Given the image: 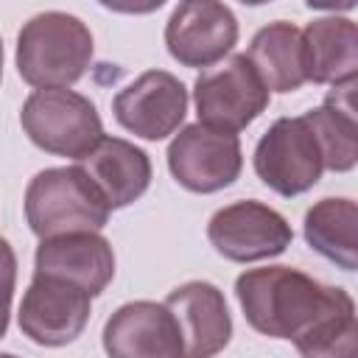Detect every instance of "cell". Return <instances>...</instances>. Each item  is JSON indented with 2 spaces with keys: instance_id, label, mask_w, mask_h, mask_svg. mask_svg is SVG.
<instances>
[{
  "instance_id": "8",
  "label": "cell",
  "mask_w": 358,
  "mask_h": 358,
  "mask_svg": "<svg viewBox=\"0 0 358 358\" xmlns=\"http://www.w3.org/2000/svg\"><path fill=\"white\" fill-rule=\"evenodd\" d=\"M207 238L221 257L235 263H255L282 255L291 246L294 232L277 210L246 199L221 207L207 224Z\"/></svg>"
},
{
  "instance_id": "10",
  "label": "cell",
  "mask_w": 358,
  "mask_h": 358,
  "mask_svg": "<svg viewBox=\"0 0 358 358\" xmlns=\"http://www.w3.org/2000/svg\"><path fill=\"white\" fill-rule=\"evenodd\" d=\"M238 42V20L221 0H182L165 25L168 53L185 67H210Z\"/></svg>"
},
{
  "instance_id": "6",
  "label": "cell",
  "mask_w": 358,
  "mask_h": 358,
  "mask_svg": "<svg viewBox=\"0 0 358 358\" xmlns=\"http://www.w3.org/2000/svg\"><path fill=\"white\" fill-rule=\"evenodd\" d=\"M168 168L173 179L190 193L224 190L241 176V140L235 131L207 123H190L171 140Z\"/></svg>"
},
{
  "instance_id": "24",
  "label": "cell",
  "mask_w": 358,
  "mask_h": 358,
  "mask_svg": "<svg viewBox=\"0 0 358 358\" xmlns=\"http://www.w3.org/2000/svg\"><path fill=\"white\" fill-rule=\"evenodd\" d=\"M0 78H3V42H0Z\"/></svg>"
},
{
  "instance_id": "13",
  "label": "cell",
  "mask_w": 358,
  "mask_h": 358,
  "mask_svg": "<svg viewBox=\"0 0 358 358\" xmlns=\"http://www.w3.org/2000/svg\"><path fill=\"white\" fill-rule=\"evenodd\" d=\"M34 266V274L62 277L81 285L90 296H98L115 277V252L98 232H67L42 238Z\"/></svg>"
},
{
  "instance_id": "22",
  "label": "cell",
  "mask_w": 358,
  "mask_h": 358,
  "mask_svg": "<svg viewBox=\"0 0 358 358\" xmlns=\"http://www.w3.org/2000/svg\"><path fill=\"white\" fill-rule=\"evenodd\" d=\"M358 0H305L308 8H322V11H350L355 8Z\"/></svg>"
},
{
  "instance_id": "15",
  "label": "cell",
  "mask_w": 358,
  "mask_h": 358,
  "mask_svg": "<svg viewBox=\"0 0 358 358\" xmlns=\"http://www.w3.org/2000/svg\"><path fill=\"white\" fill-rule=\"evenodd\" d=\"M76 165L95 182L109 210L129 207L151 185V159L143 148L120 137H101Z\"/></svg>"
},
{
  "instance_id": "18",
  "label": "cell",
  "mask_w": 358,
  "mask_h": 358,
  "mask_svg": "<svg viewBox=\"0 0 358 358\" xmlns=\"http://www.w3.org/2000/svg\"><path fill=\"white\" fill-rule=\"evenodd\" d=\"M246 59L268 92H294L308 81L302 31L294 22L277 20L260 28L249 45Z\"/></svg>"
},
{
  "instance_id": "23",
  "label": "cell",
  "mask_w": 358,
  "mask_h": 358,
  "mask_svg": "<svg viewBox=\"0 0 358 358\" xmlns=\"http://www.w3.org/2000/svg\"><path fill=\"white\" fill-rule=\"evenodd\" d=\"M241 3H246V6H263V3H271V0H241Z\"/></svg>"
},
{
  "instance_id": "1",
  "label": "cell",
  "mask_w": 358,
  "mask_h": 358,
  "mask_svg": "<svg viewBox=\"0 0 358 358\" xmlns=\"http://www.w3.org/2000/svg\"><path fill=\"white\" fill-rule=\"evenodd\" d=\"M235 296L257 333L288 338L308 358H347L358 350L355 302L344 288L288 266H266L243 271Z\"/></svg>"
},
{
  "instance_id": "19",
  "label": "cell",
  "mask_w": 358,
  "mask_h": 358,
  "mask_svg": "<svg viewBox=\"0 0 358 358\" xmlns=\"http://www.w3.org/2000/svg\"><path fill=\"white\" fill-rule=\"evenodd\" d=\"M305 241L344 271L358 266V207L352 199H322L305 213Z\"/></svg>"
},
{
  "instance_id": "5",
  "label": "cell",
  "mask_w": 358,
  "mask_h": 358,
  "mask_svg": "<svg viewBox=\"0 0 358 358\" xmlns=\"http://www.w3.org/2000/svg\"><path fill=\"white\" fill-rule=\"evenodd\" d=\"M193 101L199 123L241 131L268 106V90L246 53H238L196 78Z\"/></svg>"
},
{
  "instance_id": "2",
  "label": "cell",
  "mask_w": 358,
  "mask_h": 358,
  "mask_svg": "<svg viewBox=\"0 0 358 358\" xmlns=\"http://www.w3.org/2000/svg\"><path fill=\"white\" fill-rule=\"evenodd\" d=\"M92 62L90 28L64 11H42L31 17L17 34V70L25 84L70 87Z\"/></svg>"
},
{
  "instance_id": "12",
  "label": "cell",
  "mask_w": 358,
  "mask_h": 358,
  "mask_svg": "<svg viewBox=\"0 0 358 358\" xmlns=\"http://www.w3.org/2000/svg\"><path fill=\"white\" fill-rule=\"evenodd\" d=\"M103 350L112 358H179L182 333L165 302L137 299L120 305L103 324Z\"/></svg>"
},
{
  "instance_id": "21",
  "label": "cell",
  "mask_w": 358,
  "mask_h": 358,
  "mask_svg": "<svg viewBox=\"0 0 358 358\" xmlns=\"http://www.w3.org/2000/svg\"><path fill=\"white\" fill-rule=\"evenodd\" d=\"M98 3L117 14H151L165 6V0H98Z\"/></svg>"
},
{
  "instance_id": "3",
  "label": "cell",
  "mask_w": 358,
  "mask_h": 358,
  "mask_svg": "<svg viewBox=\"0 0 358 358\" xmlns=\"http://www.w3.org/2000/svg\"><path fill=\"white\" fill-rule=\"evenodd\" d=\"M25 218L39 238L98 232L109 221V204L78 165L45 168L28 182Z\"/></svg>"
},
{
  "instance_id": "16",
  "label": "cell",
  "mask_w": 358,
  "mask_h": 358,
  "mask_svg": "<svg viewBox=\"0 0 358 358\" xmlns=\"http://www.w3.org/2000/svg\"><path fill=\"white\" fill-rule=\"evenodd\" d=\"M319 143L327 171H352L358 159V123H355V78L333 84L324 106L302 115Z\"/></svg>"
},
{
  "instance_id": "9",
  "label": "cell",
  "mask_w": 358,
  "mask_h": 358,
  "mask_svg": "<svg viewBox=\"0 0 358 358\" xmlns=\"http://www.w3.org/2000/svg\"><path fill=\"white\" fill-rule=\"evenodd\" d=\"M92 296L62 277L34 274L22 305H20V330L42 347H62L76 341L90 322Z\"/></svg>"
},
{
  "instance_id": "14",
  "label": "cell",
  "mask_w": 358,
  "mask_h": 358,
  "mask_svg": "<svg viewBox=\"0 0 358 358\" xmlns=\"http://www.w3.org/2000/svg\"><path fill=\"white\" fill-rule=\"evenodd\" d=\"M165 305L179 324L185 355L207 358L229 344L232 319L224 294L213 282L204 280L185 282L165 296Z\"/></svg>"
},
{
  "instance_id": "4",
  "label": "cell",
  "mask_w": 358,
  "mask_h": 358,
  "mask_svg": "<svg viewBox=\"0 0 358 358\" xmlns=\"http://www.w3.org/2000/svg\"><path fill=\"white\" fill-rule=\"evenodd\" d=\"M20 123L36 148L70 159L84 157L103 137V123L92 101L67 87L31 92L22 103Z\"/></svg>"
},
{
  "instance_id": "7",
  "label": "cell",
  "mask_w": 358,
  "mask_h": 358,
  "mask_svg": "<svg viewBox=\"0 0 358 358\" xmlns=\"http://www.w3.org/2000/svg\"><path fill=\"white\" fill-rule=\"evenodd\" d=\"M255 171L266 187L280 196L310 190L324 171L319 143L305 117H280L255 148Z\"/></svg>"
},
{
  "instance_id": "20",
  "label": "cell",
  "mask_w": 358,
  "mask_h": 358,
  "mask_svg": "<svg viewBox=\"0 0 358 358\" xmlns=\"http://www.w3.org/2000/svg\"><path fill=\"white\" fill-rule=\"evenodd\" d=\"M17 282V257L6 238H0V338L8 330V313H11V296Z\"/></svg>"
},
{
  "instance_id": "11",
  "label": "cell",
  "mask_w": 358,
  "mask_h": 358,
  "mask_svg": "<svg viewBox=\"0 0 358 358\" xmlns=\"http://www.w3.org/2000/svg\"><path fill=\"white\" fill-rule=\"evenodd\" d=\"M112 112L126 131L143 140H162L185 120L187 90L176 76L165 70H148L115 95Z\"/></svg>"
},
{
  "instance_id": "17",
  "label": "cell",
  "mask_w": 358,
  "mask_h": 358,
  "mask_svg": "<svg viewBox=\"0 0 358 358\" xmlns=\"http://www.w3.org/2000/svg\"><path fill=\"white\" fill-rule=\"evenodd\" d=\"M305 70L313 84H338L358 76V31L347 17H322L302 31Z\"/></svg>"
}]
</instances>
